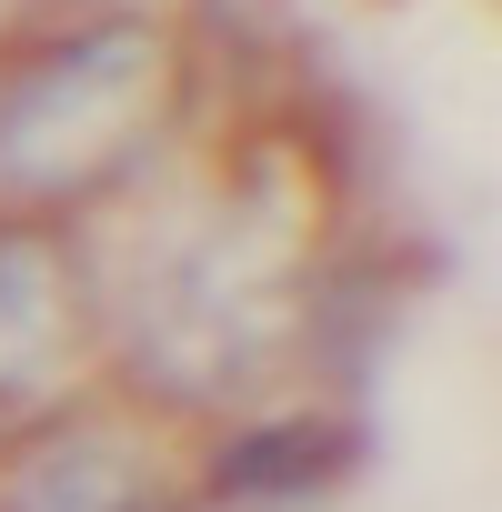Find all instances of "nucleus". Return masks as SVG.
<instances>
[{"mask_svg": "<svg viewBox=\"0 0 502 512\" xmlns=\"http://www.w3.org/2000/svg\"><path fill=\"white\" fill-rule=\"evenodd\" d=\"M161 111V31L151 21H91L0 81V191L51 201L101 191Z\"/></svg>", "mask_w": 502, "mask_h": 512, "instance_id": "nucleus-1", "label": "nucleus"}, {"mask_svg": "<svg viewBox=\"0 0 502 512\" xmlns=\"http://www.w3.org/2000/svg\"><path fill=\"white\" fill-rule=\"evenodd\" d=\"M0 512H181L161 462L131 432L101 422H51L11 472H0Z\"/></svg>", "mask_w": 502, "mask_h": 512, "instance_id": "nucleus-2", "label": "nucleus"}, {"mask_svg": "<svg viewBox=\"0 0 502 512\" xmlns=\"http://www.w3.org/2000/svg\"><path fill=\"white\" fill-rule=\"evenodd\" d=\"M71 352V272L41 231L0 221V422H21Z\"/></svg>", "mask_w": 502, "mask_h": 512, "instance_id": "nucleus-3", "label": "nucleus"}, {"mask_svg": "<svg viewBox=\"0 0 502 512\" xmlns=\"http://www.w3.org/2000/svg\"><path fill=\"white\" fill-rule=\"evenodd\" d=\"M342 462H352V442H342L332 422H262V432H241V442L221 452L211 482H231L241 502H302V492H322Z\"/></svg>", "mask_w": 502, "mask_h": 512, "instance_id": "nucleus-4", "label": "nucleus"}]
</instances>
